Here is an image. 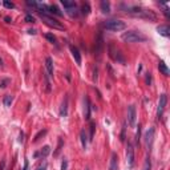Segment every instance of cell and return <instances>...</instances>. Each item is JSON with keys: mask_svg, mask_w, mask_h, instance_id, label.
<instances>
[{"mask_svg": "<svg viewBox=\"0 0 170 170\" xmlns=\"http://www.w3.org/2000/svg\"><path fill=\"white\" fill-rule=\"evenodd\" d=\"M103 27L112 32H120L126 29V23L122 20H106L103 23Z\"/></svg>", "mask_w": 170, "mask_h": 170, "instance_id": "obj_3", "label": "cell"}, {"mask_svg": "<svg viewBox=\"0 0 170 170\" xmlns=\"http://www.w3.org/2000/svg\"><path fill=\"white\" fill-rule=\"evenodd\" d=\"M23 170H29V162H28V160L24 161V167H23Z\"/></svg>", "mask_w": 170, "mask_h": 170, "instance_id": "obj_39", "label": "cell"}, {"mask_svg": "<svg viewBox=\"0 0 170 170\" xmlns=\"http://www.w3.org/2000/svg\"><path fill=\"white\" fill-rule=\"evenodd\" d=\"M3 4H4V7H5V8H8V9L15 8V4H13V3H11V2H8V0H4Z\"/></svg>", "mask_w": 170, "mask_h": 170, "instance_id": "obj_31", "label": "cell"}, {"mask_svg": "<svg viewBox=\"0 0 170 170\" xmlns=\"http://www.w3.org/2000/svg\"><path fill=\"white\" fill-rule=\"evenodd\" d=\"M89 12H90L89 3H83V5H81V13L83 15H89Z\"/></svg>", "mask_w": 170, "mask_h": 170, "instance_id": "obj_24", "label": "cell"}, {"mask_svg": "<svg viewBox=\"0 0 170 170\" xmlns=\"http://www.w3.org/2000/svg\"><path fill=\"white\" fill-rule=\"evenodd\" d=\"M109 170H118V157H117V153L114 152L112 153V157H110Z\"/></svg>", "mask_w": 170, "mask_h": 170, "instance_id": "obj_14", "label": "cell"}, {"mask_svg": "<svg viewBox=\"0 0 170 170\" xmlns=\"http://www.w3.org/2000/svg\"><path fill=\"white\" fill-rule=\"evenodd\" d=\"M158 69H160V72H161L164 76H169V74H170V69L167 68V65H166L164 61H160V64H158Z\"/></svg>", "mask_w": 170, "mask_h": 170, "instance_id": "obj_18", "label": "cell"}, {"mask_svg": "<svg viewBox=\"0 0 170 170\" xmlns=\"http://www.w3.org/2000/svg\"><path fill=\"white\" fill-rule=\"evenodd\" d=\"M60 116H61V117H66V116H68V97L64 98L63 104H61V108H60Z\"/></svg>", "mask_w": 170, "mask_h": 170, "instance_id": "obj_17", "label": "cell"}, {"mask_svg": "<svg viewBox=\"0 0 170 170\" xmlns=\"http://www.w3.org/2000/svg\"><path fill=\"white\" fill-rule=\"evenodd\" d=\"M45 69H47L48 77L53 78V61H52V59L49 57V56L45 59Z\"/></svg>", "mask_w": 170, "mask_h": 170, "instance_id": "obj_13", "label": "cell"}, {"mask_svg": "<svg viewBox=\"0 0 170 170\" xmlns=\"http://www.w3.org/2000/svg\"><path fill=\"white\" fill-rule=\"evenodd\" d=\"M0 66H3V61H2V59H0Z\"/></svg>", "mask_w": 170, "mask_h": 170, "instance_id": "obj_45", "label": "cell"}, {"mask_svg": "<svg viewBox=\"0 0 170 170\" xmlns=\"http://www.w3.org/2000/svg\"><path fill=\"white\" fill-rule=\"evenodd\" d=\"M24 21H25V23H35V17H33L32 15H25Z\"/></svg>", "mask_w": 170, "mask_h": 170, "instance_id": "obj_34", "label": "cell"}, {"mask_svg": "<svg viewBox=\"0 0 170 170\" xmlns=\"http://www.w3.org/2000/svg\"><path fill=\"white\" fill-rule=\"evenodd\" d=\"M90 103H89V98L85 96V98H84V116H85V118L86 120H90Z\"/></svg>", "mask_w": 170, "mask_h": 170, "instance_id": "obj_15", "label": "cell"}, {"mask_svg": "<svg viewBox=\"0 0 170 170\" xmlns=\"http://www.w3.org/2000/svg\"><path fill=\"white\" fill-rule=\"evenodd\" d=\"M69 49H71V53H72V56H73L76 64L80 66V65H81V53H80V51H78V48L74 47V45H71Z\"/></svg>", "mask_w": 170, "mask_h": 170, "instance_id": "obj_10", "label": "cell"}, {"mask_svg": "<svg viewBox=\"0 0 170 170\" xmlns=\"http://www.w3.org/2000/svg\"><path fill=\"white\" fill-rule=\"evenodd\" d=\"M85 170H89V169H85Z\"/></svg>", "mask_w": 170, "mask_h": 170, "instance_id": "obj_46", "label": "cell"}, {"mask_svg": "<svg viewBox=\"0 0 170 170\" xmlns=\"http://www.w3.org/2000/svg\"><path fill=\"white\" fill-rule=\"evenodd\" d=\"M126 162L130 167L134 166V149H133V145L130 142H128V145H126Z\"/></svg>", "mask_w": 170, "mask_h": 170, "instance_id": "obj_8", "label": "cell"}, {"mask_svg": "<svg viewBox=\"0 0 170 170\" xmlns=\"http://www.w3.org/2000/svg\"><path fill=\"white\" fill-rule=\"evenodd\" d=\"M49 153H51V148H49V146L47 145V146H44V148L41 149V152H40V155H41V157H47Z\"/></svg>", "mask_w": 170, "mask_h": 170, "instance_id": "obj_25", "label": "cell"}, {"mask_svg": "<svg viewBox=\"0 0 170 170\" xmlns=\"http://www.w3.org/2000/svg\"><path fill=\"white\" fill-rule=\"evenodd\" d=\"M13 103V97L11 96V94H7V96H4V98H3V104L5 105V106H11V104Z\"/></svg>", "mask_w": 170, "mask_h": 170, "instance_id": "obj_23", "label": "cell"}, {"mask_svg": "<svg viewBox=\"0 0 170 170\" xmlns=\"http://www.w3.org/2000/svg\"><path fill=\"white\" fill-rule=\"evenodd\" d=\"M109 55H110V57L114 61H117V63H120L122 65L126 64V60H125V57H124V55L121 53V51H118L117 48H114V45H113V44L109 45Z\"/></svg>", "mask_w": 170, "mask_h": 170, "instance_id": "obj_5", "label": "cell"}, {"mask_svg": "<svg viewBox=\"0 0 170 170\" xmlns=\"http://www.w3.org/2000/svg\"><path fill=\"white\" fill-rule=\"evenodd\" d=\"M140 140H141V125H138L137 133H135V142L140 145Z\"/></svg>", "mask_w": 170, "mask_h": 170, "instance_id": "obj_29", "label": "cell"}, {"mask_svg": "<svg viewBox=\"0 0 170 170\" xmlns=\"http://www.w3.org/2000/svg\"><path fill=\"white\" fill-rule=\"evenodd\" d=\"M100 7H101L103 13H109V12H110V3H109V2H101V3H100Z\"/></svg>", "mask_w": 170, "mask_h": 170, "instance_id": "obj_19", "label": "cell"}, {"mask_svg": "<svg viewBox=\"0 0 170 170\" xmlns=\"http://www.w3.org/2000/svg\"><path fill=\"white\" fill-rule=\"evenodd\" d=\"M29 35H36V29H28Z\"/></svg>", "mask_w": 170, "mask_h": 170, "instance_id": "obj_42", "label": "cell"}, {"mask_svg": "<svg viewBox=\"0 0 170 170\" xmlns=\"http://www.w3.org/2000/svg\"><path fill=\"white\" fill-rule=\"evenodd\" d=\"M94 128H96L94 122H93V121H90V138H89V141H92V140H93V135H94Z\"/></svg>", "mask_w": 170, "mask_h": 170, "instance_id": "obj_28", "label": "cell"}, {"mask_svg": "<svg viewBox=\"0 0 170 170\" xmlns=\"http://www.w3.org/2000/svg\"><path fill=\"white\" fill-rule=\"evenodd\" d=\"M27 5H29V7H32V8H35L36 11L39 9V3L33 2V0H32V2H31V0H28V2H27Z\"/></svg>", "mask_w": 170, "mask_h": 170, "instance_id": "obj_30", "label": "cell"}, {"mask_svg": "<svg viewBox=\"0 0 170 170\" xmlns=\"http://www.w3.org/2000/svg\"><path fill=\"white\" fill-rule=\"evenodd\" d=\"M121 8L124 9V12L133 15V16H138V17L148 19V20H152V21L157 20V15L150 9H145V8H141V7H137V5H125V4H122Z\"/></svg>", "mask_w": 170, "mask_h": 170, "instance_id": "obj_1", "label": "cell"}, {"mask_svg": "<svg viewBox=\"0 0 170 170\" xmlns=\"http://www.w3.org/2000/svg\"><path fill=\"white\" fill-rule=\"evenodd\" d=\"M11 83V80H9V78H4V80L2 81V83H0V88H2V89H4V88H7V85Z\"/></svg>", "mask_w": 170, "mask_h": 170, "instance_id": "obj_33", "label": "cell"}, {"mask_svg": "<svg viewBox=\"0 0 170 170\" xmlns=\"http://www.w3.org/2000/svg\"><path fill=\"white\" fill-rule=\"evenodd\" d=\"M45 39H47L48 41H51V43H56V37H55V35H52V33H47V35H45Z\"/></svg>", "mask_w": 170, "mask_h": 170, "instance_id": "obj_32", "label": "cell"}, {"mask_svg": "<svg viewBox=\"0 0 170 170\" xmlns=\"http://www.w3.org/2000/svg\"><path fill=\"white\" fill-rule=\"evenodd\" d=\"M37 170H47V165H44V166H40Z\"/></svg>", "mask_w": 170, "mask_h": 170, "instance_id": "obj_43", "label": "cell"}, {"mask_svg": "<svg viewBox=\"0 0 170 170\" xmlns=\"http://www.w3.org/2000/svg\"><path fill=\"white\" fill-rule=\"evenodd\" d=\"M48 7H49V13H55L56 16H60V17L63 16V12L57 8V5L53 4V5H48Z\"/></svg>", "mask_w": 170, "mask_h": 170, "instance_id": "obj_22", "label": "cell"}, {"mask_svg": "<svg viewBox=\"0 0 170 170\" xmlns=\"http://www.w3.org/2000/svg\"><path fill=\"white\" fill-rule=\"evenodd\" d=\"M4 20H5V23H11V21H12V20H11V17H4Z\"/></svg>", "mask_w": 170, "mask_h": 170, "instance_id": "obj_44", "label": "cell"}, {"mask_svg": "<svg viewBox=\"0 0 170 170\" xmlns=\"http://www.w3.org/2000/svg\"><path fill=\"white\" fill-rule=\"evenodd\" d=\"M39 16L44 20V23L47 25H49V27H52V28H55V29H61V31H64L65 28H64V25L61 24L60 21H57L55 17H52V16H49L48 13H39Z\"/></svg>", "mask_w": 170, "mask_h": 170, "instance_id": "obj_4", "label": "cell"}, {"mask_svg": "<svg viewBox=\"0 0 170 170\" xmlns=\"http://www.w3.org/2000/svg\"><path fill=\"white\" fill-rule=\"evenodd\" d=\"M166 104H167V96L165 93H162L160 96V101H158V108H157V117L161 118L162 114H164V110L166 108Z\"/></svg>", "mask_w": 170, "mask_h": 170, "instance_id": "obj_7", "label": "cell"}, {"mask_svg": "<svg viewBox=\"0 0 170 170\" xmlns=\"http://www.w3.org/2000/svg\"><path fill=\"white\" fill-rule=\"evenodd\" d=\"M125 124H124V128H122V132H121V141H125Z\"/></svg>", "mask_w": 170, "mask_h": 170, "instance_id": "obj_38", "label": "cell"}, {"mask_svg": "<svg viewBox=\"0 0 170 170\" xmlns=\"http://www.w3.org/2000/svg\"><path fill=\"white\" fill-rule=\"evenodd\" d=\"M61 146H63V138H59V146H57V149H56V152H55V155H57L60 153Z\"/></svg>", "mask_w": 170, "mask_h": 170, "instance_id": "obj_35", "label": "cell"}, {"mask_svg": "<svg viewBox=\"0 0 170 170\" xmlns=\"http://www.w3.org/2000/svg\"><path fill=\"white\" fill-rule=\"evenodd\" d=\"M154 140V128H149V130L145 133V142L148 145V148H150Z\"/></svg>", "mask_w": 170, "mask_h": 170, "instance_id": "obj_12", "label": "cell"}, {"mask_svg": "<svg viewBox=\"0 0 170 170\" xmlns=\"http://www.w3.org/2000/svg\"><path fill=\"white\" fill-rule=\"evenodd\" d=\"M122 40L125 43H142L146 41V36L140 31H128L122 35Z\"/></svg>", "mask_w": 170, "mask_h": 170, "instance_id": "obj_2", "label": "cell"}, {"mask_svg": "<svg viewBox=\"0 0 170 170\" xmlns=\"http://www.w3.org/2000/svg\"><path fill=\"white\" fill-rule=\"evenodd\" d=\"M68 169V161L64 158V161L61 162V170H66Z\"/></svg>", "mask_w": 170, "mask_h": 170, "instance_id": "obj_37", "label": "cell"}, {"mask_svg": "<svg viewBox=\"0 0 170 170\" xmlns=\"http://www.w3.org/2000/svg\"><path fill=\"white\" fill-rule=\"evenodd\" d=\"M61 4L66 9V13L69 16H77L78 15V8H77V4L74 2H72V0H61Z\"/></svg>", "mask_w": 170, "mask_h": 170, "instance_id": "obj_6", "label": "cell"}, {"mask_svg": "<svg viewBox=\"0 0 170 170\" xmlns=\"http://www.w3.org/2000/svg\"><path fill=\"white\" fill-rule=\"evenodd\" d=\"M145 81H146V84L148 85H152V74L148 72L146 73V78H145Z\"/></svg>", "mask_w": 170, "mask_h": 170, "instance_id": "obj_36", "label": "cell"}, {"mask_svg": "<svg viewBox=\"0 0 170 170\" xmlns=\"http://www.w3.org/2000/svg\"><path fill=\"white\" fill-rule=\"evenodd\" d=\"M103 48H104V40H103V36L98 35L97 41H96V45H94V55L100 56L101 52H103Z\"/></svg>", "mask_w": 170, "mask_h": 170, "instance_id": "obj_11", "label": "cell"}, {"mask_svg": "<svg viewBox=\"0 0 170 170\" xmlns=\"http://www.w3.org/2000/svg\"><path fill=\"white\" fill-rule=\"evenodd\" d=\"M5 169V160H2V162H0V170H4Z\"/></svg>", "mask_w": 170, "mask_h": 170, "instance_id": "obj_41", "label": "cell"}, {"mask_svg": "<svg viewBox=\"0 0 170 170\" xmlns=\"http://www.w3.org/2000/svg\"><path fill=\"white\" fill-rule=\"evenodd\" d=\"M19 142H24V133L23 132H20L19 134Z\"/></svg>", "mask_w": 170, "mask_h": 170, "instance_id": "obj_40", "label": "cell"}, {"mask_svg": "<svg viewBox=\"0 0 170 170\" xmlns=\"http://www.w3.org/2000/svg\"><path fill=\"white\" fill-rule=\"evenodd\" d=\"M80 140H81V144H83V148L86 149V145H88V137H86V132L83 129L80 132Z\"/></svg>", "mask_w": 170, "mask_h": 170, "instance_id": "obj_20", "label": "cell"}, {"mask_svg": "<svg viewBox=\"0 0 170 170\" xmlns=\"http://www.w3.org/2000/svg\"><path fill=\"white\" fill-rule=\"evenodd\" d=\"M157 32L160 33V35L165 36V37L170 36V28H169V25H160V27H157Z\"/></svg>", "mask_w": 170, "mask_h": 170, "instance_id": "obj_16", "label": "cell"}, {"mask_svg": "<svg viewBox=\"0 0 170 170\" xmlns=\"http://www.w3.org/2000/svg\"><path fill=\"white\" fill-rule=\"evenodd\" d=\"M152 169V162H150V158L148 157L145 160V164H144V169L142 170H150Z\"/></svg>", "mask_w": 170, "mask_h": 170, "instance_id": "obj_27", "label": "cell"}, {"mask_svg": "<svg viewBox=\"0 0 170 170\" xmlns=\"http://www.w3.org/2000/svg\"><path fill=\"white\" fill-rule=\"evenodd\" d=\"M43 78H44V84H45V90L49 93V92H51V81H49L48 74L45 73V72H43Z\"/></svg>", "mask_w": 170, "mask_h": 170, "instance_id": "obj_21", "label": "cell"}, {"mask_svg": "<svg viewBox=\"0 0 170 170\" xmlns=\"http://www.w3.org/2000/svg\"><path fill=\"white\" fill-rule=\"evenodd\" d=\"M45 134H47V129H44V130H40V132H39V133H37V134L35 135V140H33V141H35V142H37V141H39V140H40L41 137H44Z\"/></svg>", "mask_w": 170, "mask_h": 170, "instance_id": "obj_26", "label": "cell"}, {"mask_svg": "<svg viewBox=\"0 0 170 170\" xmlns=\"http://www.w3.org/2000/svg\"><path fill=\"white\" fill-rule=\"evenodd\" d=\"M135 120H137V113H135V106L129 105L128 106V122L130 126L135 125Z\"/></svg>", "mask_w": 170, "mask_h": 170, "instance_id": "obj_9", "label": "cell"}]
</instances>
